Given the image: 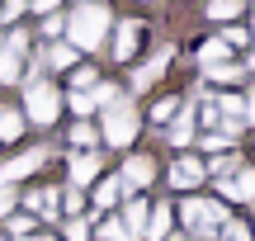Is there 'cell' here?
Instances as JSON below:
<instances>
[{
  "label": "cell",
  "mask_w": 255,
  "mask_h": 241,
  "mask_svg": "<svg viewBox=\"0 0 255 241\" xmlns=\"http://www.w3.org/2000/svg\"><path fill=\"white\" fill-rule=\"evenodd\" d=\"M104 28H109V9L95 5V0H85V5L66 19V33H71V47H76V52H81V47H85V52H95V47L104 43Z\"/></svg>",
  "instance_id": "6da1fadb"
},
{
  "label": "cell",
  "mask_w": 255,
  "mask_h": 241,
  "mask_svg": "<svg viewBox=\"0 0 255 241\" xmlns=\"http://www.w3.org/2000/svg\"><path fill=\"white\" fill-rule=\"evenodd\" d=\"M137 137V109L132 104H109V114H104V142H114V147H128V142Z\"/></svg>",
  "instance_id": "7a4b0ae2"
},
{
  "label": "cell",
  "mask_w": 255,
  "mask_h": 241,
  "mask_svg": "<svg viewBox=\"0 0 255 241\" xmlns=\"http://www.w3.org/2000/svg\"><path fill=\"white\" fill-rule=\"evenodd\" d=\"M57 114H62V95H57L52 85L33 81V85H28V119H33V123H52Z\"/></svg>",
  "instance_id": "3957f363"
},
{
  "label": "cell",
  "mask_w": 255,
  "mask_h": 241,
  "mask_svg": "<svg viewBox=\"0 0 255 241\" xmlns=\"http://www.w3.org/2000/svg\"><path fill=\"white\" fill-rule=\"evenodd\" d=\"M43 161H47V151H43V147H33V151H24V156H14L9 166H0V189L14 185V180H24V175H33Z\"/></svg>",
  "instance_id": "277c9868"
},
{
  "label": "cell",
  "mask_w": 255,
  "mask_h": 241,
  "mask_svg": "<svg viewBox=\"0 0 255 241\" xmlns=\"http://www.w3.org/2000/svg\"><path fill=\"white\" fill-rule=\"evenodd\" d=\"M151 175H156V170H151V161H146V156H128V161H123V180H119V185H123V194L132 199V189L151 185Z\"/></svg>",
  "instance_id": "5b68a950"
},
{
  "label": "cell",
  "mask_w": 255,
  "mask_h": 241,
  "mask_svg": "<svg viewBox=\"0 0 255 241\" xmlns=\"http://www.w3.org/2000/svg\"><path fill=\"white\" fill-rule=\"evenodd\" d=\"M146 213H151V208H146V204H137V199H128V204H123V218H119V227H123V241H132V237H146Z\"/></svg>",
  "instance_id": "8992f818"
},
{
  "label": "cell",
  "mask_w": 255,
  "mask_h": 241,
  "mask_svg": "<svg viewBox=\"0 0 255 241\" xmlns=\"http://www.w3.org/2000/svg\"><path fill=\"white\" fill-rule=\"evenodd\" d=\"M203 161H194V156H180L175 161V170H170V185H180V189H194V185H203Z\"/></svg>",
  "instance_id": "52a82bcc"
},
{
  "label": "cell",
  "mask_w": 255,
  "mask_h": 241,
  "mask_svg": "<svg viewBox=\"0 0 255 241\" xmlns=\"http://www.w3.org/2000/svg\"><path fill=\"white\" fill-rule=\"evenodd\" d=\"M137 38H142V28H137L132 19L119 24V33H114V57H119V62H128V57L137 52Z\"/></svg>",
  "instance_id": "ba28073f"
},
{
  "label": "cell",
  "mask_w": 255,
  "mask_h": 241,
  "mask_svg": "<svg viewBox=\"0 0 255 241\" xmlns=\"http://www.w3.org/2000/svg\"><path fill=\"white\" fill-rule=\"evenodd\" d=\"M227 199H255V170H237V180H218Z\"/></svg>",
  "instance_id": "9c48e42d"
},
{
  "label": "cell",
  "mask_w": 255,
  "mask_h": 241,
  "mask_svg": "<svg viewBox=\"0 0 255 241\" xmlns=\"http://www.w3.org/2000/svg\"><path fill=\"white\" fill-rule=\"evenodd\" d=\"M165 66H170V47H161V52H156V57H151V62H146V66H142V71H137V76H132V85H137V90H146V85H151V81H156V76H161V71H165Z\"/></svg>",
  "instance_id": "30bf717a"
},
{
  "label": "cell",
  "mask_w": 255,
  "mask_h": 241,
  "mask_svg": "<svg viewBox=\"0 0 255 241\" xmlns=\"http://www.w3.org/2000/svg\"><path fill=\"white\" fill-rule=\"evenodd\" d=\"M95 175H100V156H76L71 161V180L76 185H90Z\"/></svg>",
  "instance_id": "8fae6325"
},
{
  "label": "cell",
  "mask_w": 255,
  "mask_h": 241,
  "mask_svg": "<svg viewBox=\"0 0 255 241\" xmlns=\"http://www.w3.org/2000/svg\"><path fill=\"white\" fill-rule=\"evenodd\" d=\"M165 232H170V208H151V213H146V237H151V241H161Z\"/></svg>",
  "instance_id": "7c38bea8"
},
{
  "label": "cell",
  "mask_w": 255,
  "mask_h": 241,
  "mask_svg": "<svg viewBox=\"0 0 255 241\" xmlns=\"http://www.w3.org/2000/svg\"><path fill=\"white\" fill-rule=\"evenodd\" d=\"M170 142L175 147L194 142V109H180V119H175V128H170Z\"/></svg>",
  "instance_id": "4fadbf2b"
},
{
  "label": "cell",
  "mask_w": 255,
  "mask_h": 241,
  "mask_svg": "<svg viewBox=\"0 0 255 241\" xmlns=\"http://www.w3.org/2000/svg\"><path fill=\"white\" fill-rule=\"evenodd\" d=\"M19 132H24V114L0 104V137H19Z\"/></svg>",
  "instance_id": "5bb4252c"
},
{
  "label": "cell",
  "mask_w": 255,
  "mask_h": 241,
  "mask_svg": "<svg viewBox=\"0 0 255 241\" xmlns=\"http://www.w3.org/2000/svg\"><path fill=\"white\" fill-rule=\"evenodd\" d=\"M199 62H203V71H208V66H222V62H227V43H222V38H218V43H203L199 47Z\"/></svg>",
  "instance_id": "9a60e30c"
},
{
  "label": "cell",
  "mask_w": 255,
  "mask_h": 241,
  "mask_svg": "<svg viewBox=\"0 0 255 241\" xmlns=\"http://www.w3.org/2000/svg\"><path fill=\"white\" fill-rule=\"evenodd\" d=\"M28 208H38L43 218H52V208H57V189H33V194H28Z\"/></svg>",
  "instance_id": "2e32d148"
},
{
  "label": "cell",
  "mask_w": 255,
  "mask_h": 241,
  "mask_svg": "<svg viewBox=\"0 0 255 241\" xmlns=\"http://www.w3.org/2000/svg\"><path fill=\"white\" fill-rule=\"evenodd\" d=\"M241 0H208V19H237Z\"/></svg>",
  "instance_id": "e0dca14e"
},
{
  "label": "cell",
  "mask_w": 255,
  "mask_h": 241,
  "mask_svg": "<svg viewBox=\"0 0 255 241\" xmlns=\"http://www.w3.org/2000/svg\"><path fill=\"white\" fill-rule=\"evenodd\" d=\"M19 71H24V62H19L14 52H5V47H0V81H19Z\"/></svg>",
  "instance_id": "ac0fdd59"
},
{
  "label": "cell",
  "mask_w": 255,
  "mask_h": 241,
  "mask_svg": "<svg viewBox=\"0 0 255 241\" xmlns=\"http://www.w3.org/2000/svg\"><path fill=\"white\" fill-rule=\"evenodd\" d=\"M71 62H76V47H71V43L47 47V66H71Z\"/></svg>",
  "instance_id": "d6986e66"
},
{
  "label": "cell",
  "mask_w": 255,
  "mask_h": 241,
  "mask_svg": "<svg viewBox=\"0 0 255 241\" xmlns=\"http://www.w3.org/2000/svg\"><path fill=\"white\" fill-rule=\"evenodd\" d=\"M95 199H100V204L109 208V204H119V199H128V194H123V185H119V180H104V185H100V194H95Z\"/></svg>",
  "instance_id": "ffe728a7"
},
{
  "label": "cell",
  "mask_w": 255,
  "mask_h": 241,
  "mask_svg": "<svg viewBox=\"0 0 255 241\" xmlns=\"http://www.w3.org/2000/svg\"><path fill=\"white\" fill-rule=\"evenodd\" d=\"M208 76H213V81H237V76H241V62H222V66H208Z\"/></svg>",
  "instance_id": "44dd1931"
},
{
  "label": "cell",
  "mask_w": 255,
  "mask_h": 241,
  "mask_svg": "<svg viewBox=\"0 0 255 241\" xmlns=\"http://www.w3.org/2000/svg\"><path fill=\"white\" fill-rule=\"evenodd\" d=\"M71 142H76V147H95V128H90V123H76V128H71Z\"/></svg>",
  "instance_id": "7402d4cb"
},
{
  "label": "cell",
  "mask_w": 255,
  "mask_h": 241,
  "mask_svg": "<svg viewBox=\"0 0 255 241\" xmlns=\"http://www.w3.org/2000/svg\"><path fill=\"white\" fill-rule=\"evenodd\" d=\"M175 109H180L175 100H156V104H151V119H156V123H165V119H170Z\"/></svg>",
  "instance_id": "603a6c76"
},
{
  "label": "cell",
  "mask_w": 255,
  "mask_h": 241,
  "mask_svg": "<svg viewBox=\"0 0 255 241\" xmlns=\"http://www.w3.org/2000/svg\"><path fill=\"white\" fill-rule=\"evenodd\" d=\"M222 237H227V241H251V227H241V223H222Z\"/></svg>",
  "instance_id": "cb8c5ba5"
},
{
  "label": "cell",
  "mask_w": 255,
  "mask_h": 241,
  "mask_svg": "<svg viewBox=\"0 0 255 241\" xmlns=\"http://www.w3.org/2000/svg\"><path fill=\"white\" fill-rule=\"evenodd\" d=\"M71 109H76V114L85 119V114H90V109H100V104H95L90 95H81V90H76V95H71Z\"/></svg>",
  "instance_id": "d4e9b609"
},
{
  "label": "cell",
  "mask_w": 255,
  "mask_h": 241,
  "mask_svg": "<svg viewBox=\"0 0 255 241\" xmlns=\"http://www.w3.org/2000/svg\"><path fill=\"white\" fill-rule=\"evenodd\" d=\"M9 232H14L19 241H28V232H33V223H28V218H9Z\"/></svg>",
  "instance_id": "484cf974"
},
{
  "label": "cell",
  "mask_w": 255,
  "mask_h": 241,
  "mask_svg": "<svg viewBox=\"0 0 255 241\" xmlns=\"http://www.w3.org/2000/svg\"><path fill=\"white\" fill-rule=\"evenodd\" d=\"M100 237H104V241H123V227H119V218H114V223H104V227H100Z\"/></svg>",
  "instance_id": "4316f807"
},
{
  "label": "cell",
  "mask_w": 255,
  "mask_h": 241,
  "mask_svg": "<svg viewBox=\"0 0 255 241\" xmlns=\"http://www.w3.org/2000/svg\"><path fill=\"white\" fill-rule=\"evenodd\" d=\"M66 241H85V223H81V218H71V227H66Z\"/></svg>",
  "instance_id": "83f0119b"
},
{
  "label": "cell",
  "mask_w": 255,
  "mask_h": 241,
  "mask_svg": "<svg viewBox=\"0 0 255 241\" xmlns=\"http://www.w3.org/2000/svg\"><path fill=\"white\" fill-rule=\"evenodd\" d=\"M9 208H14V189H0V218H9Z\"/></svg>",
  "instance_id": "f1b7e54d"
},
{
  "label": "cell",
  "mask_w": 255,
  "mask_h": 241,
  "mask_svg": "<svg viewBox=\"0 0 255 241\" xmlns=\"http://www.w3.org/2000/svg\"><path fill=\"white\" fill-rule=\"evenodd\" d=\"M62 28H66V19H62V14H47V24H43V33H62Z\"/></svg>",
  "instance_id": "f546056e"
},
{
  "label": "cell",
  "mask_w": 255,
  "mask_h": 241,
  "mask_svg": "<svg viewBox=\"0 0 255 241\" xmlns=\"http://www.w3.org/2000/svg\"><path fill=\"white\" fill-rule=\"evenodd\" d=\"M203 142V147H208V151H218V147H227V137H222V132H208V137H199Z\"/></svg>",
  "instance_id": "4dcf8cb0"
},
{
  "label": "cell",
  "mask_w": 255,
  "mask_h": 241,
  "mask_svg": "<svg viewBox=\"0 0 255 241\" xmlns=\"http://www.w3.org/2000/svg\"><path fill=\"white\" fill-rule=\"evenodd\" d=\"M19 9H24V0H5V5H0V14H9V19H14Z\"/></svg>",
  "instance_id": "1f68e13d"
},
{
  "label": "cell",
  "mask_w": 255,
  "mask_h": 241,
  "mask_svg": "<svg viewBox=\"0 0 255 241\" xmlns=\"http://www.w3.org/2000/svg\"><path fill=\"white\" fill-rule=\"evenodd\" d=\"M33 9H38V14L47 19V14H52V9H57V0H33Z\"/></svg>",
  "instance_id": "d6a6232c"
},
{
  "label": "cell",
  "mask_w": 255,
  "mask_h": 241,
  "mask_svg": "<svg viewBox=\"0 0 255 241\" xmlns=\"http://www.w3.org/2000/svg\"><path fill=\"white\" fill-rule=\"evenodd\" d=\"M246 119L255 123V95H246Z\"/></svg>",
  "instance_id": "836d02e7"
},
{
  "label": "cell",
  "mask_w": 255,
  "mask_h": 241,
  "mask_svg": "<svg viewBox=\"0 0 255 241\" xmlns=\"http://www.w3.org/2000/svg\"><path fill=\"white\" fill-rule=\"evenodd\" d=\"M165 241H180V237H165Z\"/></svg>",
  "instance_id": "e575fe53"
}]
</instances>
